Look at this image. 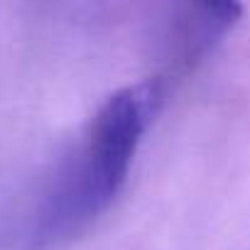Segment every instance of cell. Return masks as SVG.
<instances>
[{"mask_svg":"<svg viewBox=\"0 0 250 250\" xmlns=\"http://www.w3.org/2000/svg\"><path fill=\"white\" fill-rule=\"evenodd\" d=\"M165 96L167 91L147 79L110 93L101 103L83 140L62 165L44 196L37 221L40 240H69L108 211L128 182L135 152Z\"/></svg>","mask_w":250,"mask_h":250,"instance_id":"obj_1","label":"cell"},{"mask_svg":"<svg viewBox=\"0 0 250 250\" xmlns=\"http://www.w3.org/2000/svg\"><path fill=\"white\" fill-rule=\"evenodd\" d=\"M238 3H187L177 5L162 37V69L152 79L169 91L172 83L194 74L223 37L240 22Z\"/></svg>","mask_w":250,"mask_h":250,"instance_id":"obj_2","label":"cell"}]
</instances>
